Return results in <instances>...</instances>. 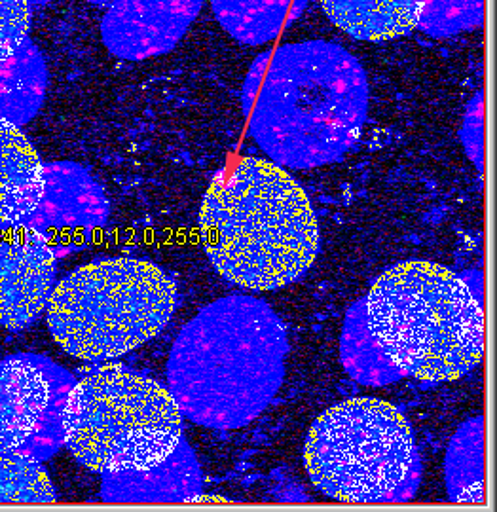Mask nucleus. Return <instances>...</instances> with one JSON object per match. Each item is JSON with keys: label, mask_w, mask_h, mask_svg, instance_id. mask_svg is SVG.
Instances as JSON below:
<instances>
[{"label": "nucleus", "mask_w": 497, "mask_h": 512, "mask_svg": "<svg viewBox=\"0 0 497 512\" xmlns=\"http://www.w3.org/2000/svg\"><path fill=\"white\" fill-rule=\"evenodd\" d=\"M243 110L274 164L315 169L350 152L369 114L361 63L329 40L283 44L258 55L243 84Z\"/></svg>", "instance_id": "f257e3e1"}, {"label": "nucleus", "mask_w": 497, "mask_h": 512, "mask_svg": "<svg viewBox=\"0 0 497 512\" xmlns=\"http://www.w3.org/2000/svg\"><path fill=\"white\" fill-rule=\"evenodd\" d=\"M287 351L285 327L266 302L226 296L179 332L167 363L169 393L188 420L240 429L274 401Z\"/></svg>", "instance_id": "f03ea898"}, {"label": "nucleus", "mask_w": 497, "mask_h": 512, "mask_svg": "<svg viewBox=\"0 0 497 512\" xmlns=\"http://www.w3.org/2000/svg\"><path fill=\"white\" fill-rule=\"evenodd\" d=\"M200 228L211 264L243 289H281L319 253L310 198L283 167L258 158L240 160L209 186Z\"/></svg>", "instance_id": "7ed1b4c3"}, {"label": "nucleus", "mask_w": 497, "mask_h": 512, "mask_svg": "<svg viewBox=\"0 0 497 512\" xmlns=\"http://www.w3.org/2000/svg\"><path fill=\"white\" fill-rule=\"evenodd\" d=\"M365 304L372 334L405 376L454 382L482 361V304L444 266L403 262L376 279Z\"/></svg>", "instance_id": "20e7f679"}, {"label": "nucleus", "mask_w": 497, "mask_h": 512, "mask_svg": "<svg viewBox=\"0 0 497 512\" xmlns=\"http://www.w3.org/2000/svg\"><path fill=\"white\" fill-rule=\"evenodd\" d=\"M177 302L164 270L139 258H109L59 281L48 300V329L84 361L122 357L160 334Z\"/></svg>", "instance_id": "39448f33"}, {"label": "nucleus", "mask_w": 497, "mask_h": 512, "mask_svg": "<svg viewBox=\"0 0 497 512\" xmlns=\"http://www.w3.org/2000/svg\"><path fill=\"white\" fill-rule=\"evenodd\" d=\"M183 440V412L164 385L103 368L73 385L63 412V444L99 475L150 469Z\"/></svg>", "instance_id": "423d86ee"}, {"label": "nucleus", "mask_w": 497, "mask_h": 512, "mask_svg": "<svg viewBox=\"0 0 497 512\" xmlns=\"http://www.w3.org/2000/svg\"><path fill=\"white\" fill-rule=\"evenodd\" d=\"M306 471L321 494L342 503H403L422 478L410 423L393 404L351 399L313 421Z\"/></svg>", "instance_id": "0eeeda50"}, {"label": "nucleus", "mask_w": 497, "mask_h": 512, "mask_svg": "<svg viewBox=\"0 0 497 512\" xmlns=\"http://www.w3.org/2000/svg\"><path fill=\"white\" fill-rule=\"evenodd\" d=\"M111 205L92 175L73 162L44 165V190L35 213L21 226L35 230L59 251L88 245L105 226Z\"/></svg>", "instance_id": "6e6552de"}, {"label": "nucleus", "mask_w": 497, "mask_h": 512, "mask_svg": "<svg viewBox=\"0 0 497 512\" xmlns=\"http://www.w3.org/2000/svg\"><path fill=\"white\" fill-rule=\"evenodd\" d=\"M56 283V251L27 226L0 230V325L23 330L46 310Z\"/></svg>", "instance_id": "1a4fd4ad"}, {"label": "nucleus", "mask_w": 497, "mask_h": 512, "mask_svg": "<svg viewBox=\"0 0 497 512\" xmlns=\"http://www.w3.org/2000/svg\"><path fill=\"white\" fill-rule=\"evenodd\" d=\"M203 0H112L101 23L103 44L126 61L171 52L202 12Z\"/></svg>", "instance_id": "9d476101"}, {"label": "nucleus", "mask_w": 497, "mask_h": 512, "mask_svg": "<svg viewBox=\"0 0 497 512\" xmlns=\"http://www.w3.org/2000/svg\"><path fill=\"white\" fill-rule=\"evenodd\" d=\"M52 397V384L33 359L0 363V454L18 452L35 437Z\"/></svg>", "instance_id": "9b49d317"}, {"label": "nucleus", "mask_w": 497, "mask_h": 512, "mask_svg": "<svg viewBox=\"0 0 497 512\" xmlns=\"http://www.w3.org/2000/svg\"><path fill=\"white\" fill-rule=\"evenodd\" d=\"M103 476L101 495L111 503H186L202 490L200 467L185 439L169 458L150 469Z\"/></svg>", "instance_id": "f8f14e48"}, {"label": "nucleus", "mask_w": 497, "mask_h": 512, "mask_svg": "<svg viewBox=\"0 0 497 512\" xmlns=\"http://www.w3.org/2000/svg\"><path fill=\"white\" fill-rule=\"evenodd\" d=\"M44 164L19 126L0 118V230L21 226L37 209Z\"/></svg>", "instance_id": "ddd939ff"}, {"label": "nucleus", "mask_w": 497, "mask_h": 512, "mask_svg": "<svg viewBox=\"0 0 497 512\" xmlns=\"http://www.w3.org/2000/svg\"><path fill=\"white\" fill-rule=\"evenodd\" d=\"M332 23L367 42L405 37L418 27L422 0H321Z\"/></svg>", "instance_id": "4468645a"}, {"label": "nucleus", "mask_w": 497, "mask_h": 512, "mask_svg": "<svg viewBox=\"0 0 497 512\" xmlns=\"http://www.w3.org/2000/svg\"><path fill=\"white\" fill-rule=\"evenodd\" d=\"M310 0H211L222 29L247 46L279 37L306 10Z\"/></svg>", "instance_id": "2eb2a0df"}, {"label": "nucleus", "mask_w": 497, "mask_h": 512, "mask_svg": "<svg viewBox=\"0 0 497 512\" xmlns=\"http://www.w3.org/2000/svg\"><path fill=\"white\" fill-rule=\"evenodd\" d=\"M48 88V69L29 38L18 52L0 61V118L23 126L37 116Z\"/></svg>", "instance_id": "dca6fc26"}, {"label": "nucleus", "mask_w": 497, "mask_h": 512, "mask_svg": "<svg viewBox=\"0 0 497 512\" xmlns=\"http://www.w3.org/2000/svg\"><path fill=\"white\" fill-rule=\"evenodd\" d=\"M342 363L355 382L370 387L393 384L405 378L372 334L365 298L355 302L346 315L342 330Z\"/></svg>", "instance_id": "f3484780"}, {"label": "nucleus", "mask_w": 497, "mask_h": 512, "mask_svg": "<svg viewBox=\"0 0 497 512\" xmlns=\"http://www.w3.org/2000/svg\"><path fill=\"white\" fill-rule=\"evenodd\" d=\"M446 490L454 503H484V418L463 423L446 452Z\"/></svg>", "instance_id": "a211bd4d"}, {"label": "nucleus", "mask_w": 497, "mask_h": 512, "mask_svg": "<svg viewBox=\"0 0 497 512\" xmlns=\"http://www.w3.org/2000/svg\"><path fill=\"white\" fill-rule=\"evenodd\" d=\"M56 490L40 461L21 454H0V503H54Z\"/></svg>", "instance_id": "6ab92c4d"}, {"label": "nucleus", "mask_w": 497, "mask_h": 512, "mask_svg": "<svg viewBox=\"0 0 497 512\" xmlns=\"http://www.w3.org/2000/svg\"><path fill=\"white\" fill-rule=\"evenodd\" d=\"M35 361L48 374V380L52 384V397H50V404H48V410H46V416H44L40 429L35 433L33 439L29 440L23 448H19L18 452L33 456L40 461V459L50 458L63 444V412H65L67 399H69L74 382L65 370L57 368L54 363L42 361L37 357H35Z\"/></svg>", "instance_id": "aec40b11"}, {"label": "nucleus", "mask_w": 497, "mask_h": 512, "mask_svg": "<svg viewBox=\"0 0 497 512\" xmlns=\"http://www.w3.org/2000/svg\"><path fill=\"white\" fill-rule=\"evenodd\" d=\"M484 23V0H422L418 27L433 38L475 31Z\"/></svg>", "instance_id": "412c9836"}, {"label": "nucleus", "mask_w": 497, "mask_h": 512, "mask_svg": "<svg viewBox=\"0 0 497 512\" xmlns=\"http://www.w3.org/2000/svg\"><path fill=\"white\" fill-rule=\"evenodd\" d=\"M31 25L29 0H0V61L10 59L27 40Z\"/></svg>", "instance_id": "4be33fe9"}, {"label": "nucleus", "mask_w": 497, "mask_h": 512, "mask_svg": "<svg viewBox=\"0 0 497 512\" xmlns=\"http://www.w3.org/2000/svg\"><path fill=\"white\" fill-rule=\"evenodd\" d=\"M463 143L467 148V154L482 173V156H484V109H482V93L477 95L475 103L469 105L465 124H463Z\"/></svg>", "instance_id": "5701e85b"}, {"label": "nucleus", "mask_w": 497, "mask_h": 512, "mask_svg": "<svg viewBox=\"0 0 497 512\" xmlns=\"http://www.w3.org/2000/svg\"><path fill=\"white\" fill-rule=\"evenodd\" d=\"M86 2H93V4H107V2H112V0H86Z\"/></svg>", "instance_id": "b1692460"}]
</instances>
